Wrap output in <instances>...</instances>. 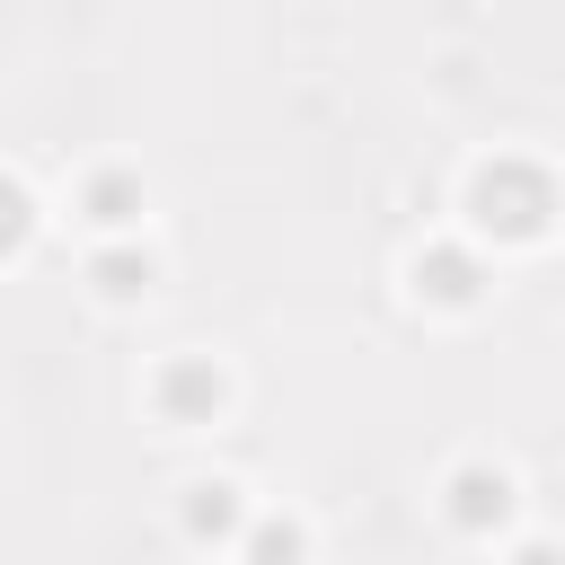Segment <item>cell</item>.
I'll return each instance as SVG.
<instances>
[{
    "instance_id": "1",
    "label": "cell",
    "mask_w": 565,
    "mask_h": 565,
    "mask_svg": "<svg viewBox=\"0 0 565 565\" xmlns=\"http://www.w3.org/2000/svg\"><path fill=\"white\" fill-rule=\"evenodd\" d=\"M185 530L194 539H230L238 530V486H221V477L212 486H185Z\"/></svg>"
},
{
    "instance_id": "2",
    "label": "cell",
    "mask_w": 565,
    "mask_h": 565,
    "mask_svg": "<svg viewBox=\"0 0 565 565\" xmlns=\"http://www.w3.org/2000/svg\"><path fill=\"white\" fill-rule=\"evenodd\" d=\"M159 397H168L177 415H194V406H221V371L185 362V371H168V380H159Z\"/></svg>"
},
{
    "instance_id": "3",
    "label": "cell",
    "mask_w": 565,
    "mask_h": 565,
    "mask_svg": "<svg viewBox=\"0 0 565 565\" xmlns=\"http://www.w3.org/2000/svg\"><path fill=\"white\" fill-rule=\"evenodd\" d=\"M150 282V256H132V247H106L97 256V291H115V300H132Z\"/></svg>"
},
{
    "instance_id": "4",
    "label": "cell",
    "mask_w": 565,
    "mask_h": 565,
    "mask_svg": "<svg viewBox=\"0 0 565 565\" xmlns=\"http://www.w3.org/2000/svg\"><path fill=\"white\" fill-rule=\"evenodd\" d=\"M459 521H503V477H486V468H468L459 477V503H450Z\"/></svg>"
},
{
    "instance_id": "5",
    "label": "cell",
    "mask_w": 565,
    "mask_h": 565,
    "mask_svg": "<svg viewBox=\"0 0 565 565\" xmlns=\"http://www.w3.org/2000/svg\"><path fill=\"white\" fill-rule=\"evenodd\" d=\"M88 212H97L106 230H115V221H132V212H141V194H132V177H97V185H88Z\"/></svg>"
},
{
    "instance_id": "6",
    "label": "cell",
    "mask_w": 565,
    "mask_h": 565,
    "mask_svg": "<svg viewBox=\"0 0 565 565\" xmlns=\"http://www.w3.org/2000/svg\"><path fill=\"white\" fill-rule=\"evenodd\" d=\"M247 556H256V565H300V530H291V521H265V530L247 539Z\"/></svg>"
},
{
    "instance_id": "7",
    "label": "cell",
    "mask_w": 565,
    "mask_h": 565,
    "mask_svg": "<svg viewBox=\"0 0 565 565\" xmlns=\"http://www.w3.org/2000/svg\"><path fill=\"white\" fill-rule=\"evenodd\" d=\"M26 238V194H18V177H0V247H18Z\"/></svg>"
}]
</instances>
